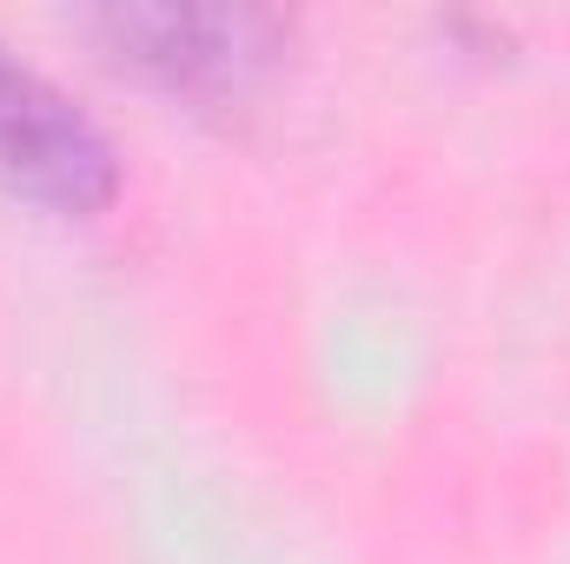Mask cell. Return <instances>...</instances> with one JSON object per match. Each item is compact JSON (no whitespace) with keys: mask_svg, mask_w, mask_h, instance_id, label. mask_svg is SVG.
<instances>
[{"mask_svg":"<svg viewBox=\"0 0 570 564\" xmlns=\"http://www.w3.org/2000/svg\"><path fill=\"white\" fill-rule=\"evenodd\" d=\"M0 186L67 220H87L120 193V153L100 134V120L7 47H0Z\"/></svg>","mask_w":570,"mask_h":564,"instance_id":"cell-2","label":"cell"},{"mask_svg":"<svg viewBox=\"0 0 570 564\" xmlns=\"http://www.w3.org/2000/svg\"><path fill=\"white\" fill-rule=\"evenodd\" d=\"M80 27L179 100H246L292 47V20L273 7H186V0H114Z\"/></svg>","mask_w":570,"mask_h":564,"instance_id":"cell-1","label":"cell"}]
</instances>
